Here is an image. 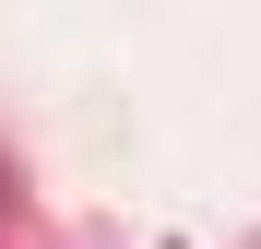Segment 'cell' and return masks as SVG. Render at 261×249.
Segmentation results:
<instances>
[]
</instances>
